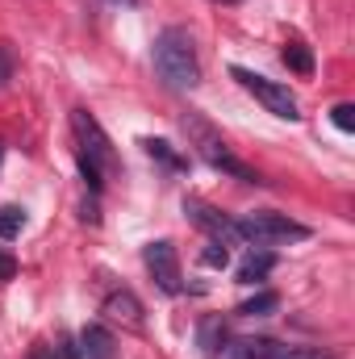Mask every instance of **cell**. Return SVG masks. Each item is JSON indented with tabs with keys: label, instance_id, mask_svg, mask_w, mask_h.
<instances>
[{
	"label": "cell",
	"instance_id": "cell-1",
	"mask_svg": "<svg viewBox=\"0 0 355 359\" xmlns=\"http://www.w3.org/2000/svg\"><path fill=\"white\" fill-rule=\"evenodd\" d=\"M155 72L172 92H188L201 84V59H196V46H192L188 29L172 25L155 38Z\"/></svg>",
	"mask_w": 355,
	"mask_h": 359
},
{
	"label": "cell",
	"instance_id": "cell-2",
	"mask_svg": "<svg viewBox=\"0 0 355 359\" xmlns=\"http://www.w3.org/2000/svg\"><path fill=\"white\" fill-rule=\"evenodd\" d=\"M184 130H188V138H192V147H196V155L209 163V168H217V172H230V176L247 180V184H260V176L247 168V163H239L234 155H230V147L201 121V117H184Z\"/></svg>",
	"mask_w": 355,
	"mask_h": 359
},
{
	"label": "cell",
	"instance_id": "cell-3",
	"mask_svg": "<svg viewBox=\"0 0 355 359\" xmlns=\"http://www.w3.org/2000/svg\"><path fill=\"white\" fill-rule=\"evenodd\" d=\"M239 226V238H251L255 247H272V243H297V238H309V230L301 226V222H293V217H284V213H247L243 222H234Z\"/></svg>",
	"mask_w": 355,
	"mask_h": 359
},
{
	"label": "cell",
	"instance_id": "cell-4",
	"mask_svg": "<svg viewBox=\"0 0 355 359\" xmlns=\"http://www.w3.org/2000/svg\"><path fill=\"white\" fill-rule=\"evenodd\" d=\"M230 76L251 92L267 113H276V117H284V121H297V117H301V113H297V96L284 88V84H276V80H267V76H255V72H247V67H230Z\"/></svg>",
	"mask_w": 355,
	"mask_h": 359
},
{
	"label": "cell",
	"instance_id": "cell-5",
	"mask_svg": "<svg viewBox=\"0 0 355 359\" xmlns=\"http://www.w3.org/2000/svg\"><path fill=\"white\" fill-rule=\"evenodd\" d=\"M72 134H76V142H80V159L96 163L100 172L117 163V155H113V142H109V134L100 130V121L92 117L88 109H72Z\"/></svg>",
	"mask_w": 355,
	"mask_h": 359
},
{
	"label": "cell",
	"instance_id": "cell-6",
	"mask_svg": "<svg viewBox=\"0 0 355 359\" xmlns=\"http://www.w3.org/2000/svg\"><path fill=\"white\" fill-rule=\"evenodd\" d=\"M142 259H147V271H151V280L163 288V292H180L184 284H180V255L172 243H151L147 251H142Z\"/></svg>",
	"mask_w": 355,
	"mask_h": 359
},
{
	"label": "cell",
	"instance_id": "cell-7",
	"mask_svg": "<svg viewBox=\"0 0 355 359\" xmlns=\"http://www.w3.org/2000/svg\"><path fill=\"white\" fill-rule=\"evenodd\" d=\"M184 213H188L201 230H209L217 243H234V238H239V226H234L226 213H217L213 205H205V201H184Z\"/></svg>",
	"mask_w": 355,
	"mask_h": 359
},
{
	"label": "cell",
	"instance_id": "cell-8",
	"mask_svg": "<svg viewBox=\"0 0 355 359\" xmlns=\"http://www.w3.org/2000/svg\"><path fill=\"white\" fill-rule=\"evenodd\" d=\"M105 318L138 330V326H142V301H138L130 288H117V292H109V297H105Z\"/></svg>",
	"mask_w": 355,
	"mask_h": 359
},
{
	"label": "cell",
	"instance_id": "cell-9",
	"mask_svg": "<svg viewBox=\"0 0 355 359\" xmlns=\"http://www.w3.org/2000/svg\"><path fill=\"white\" fill-rule=\"evenodd\" d=\"M80 359H117V343L105 326H88L80 334Z\"/></svg>",
	"mask_w": 355,
	"mask_h": 359
},
{
	"label": "cell",
	"instance_id": "cell-10",
	"mask_svg": "<svg viewBox=\"0 0 355 359\" xmlns=\"http://www.w3.org/2000/svg\"><path fill=\"white\" fill-rule=\"evenodd\" d=\"M230 339H234V334L226 330V322H222V318H205V322H201V351H205L209 359L226 355Z\"/></svg>",
	"mask_w": 355,
	"mask_h": 359
},
{
	"label": "cell",
	"instance_id": "cell-11",
	"mask_svg": "<svg viewBox=\"0 0 355 359\" xmlns=\"http://www.w3.org/2000/svg\"><path fill=\"white\" fill-rule=\"evenodd\" d=\"M276 355H280V347L272 339H230L222 359H276Z\"/></svg>",
	"mask_w": 355,
	"mask_h": 359
},
{
	"label": "cell",
	"instance_id": "cell-12",
	"mask_svg": "<svg viewBox=\"0 0 355 359\" xmlns=\"http://www.w3.org/2000/svg\"><path fill=\"white\" fill-rule=\"evenodd\" d=\"M272 268H276V255H272V251H251V255L239 264V284H255V280H264Z\"/></svg>",
	"mask_w": 355,
	"mask_h": 359
},
{
	"label": "cell",
	"instance_id": "cell-13",
	"mask_svg": "<svg viewBox=\"0 0 355 359\" xmlns=\"http://www.w3.org/2000/svg\"><path fill=\"white\" fill-rule=\"evenodd\" d=\"M276 305H280V297H276V292H255V297H251V301H243L234 313H239V318H267Z\"/></svg>",
	"mask_w": 355,
	"mask_h": 359
},
{
	"label": "cell",
	"instance_id": "cell-14",
	"mask_svg": "<svg viewBox=\"0 0 355 359\" xmlns=\"http://www.w3.org/2000/svg\"><path fill=\"white\" fill-rule=\"evenodd\" d=\"M284 63H288L297 76H309V72H314V55H309L301 42H288V46H284Z\"/></svg>",
	"mask_w": 355,
	"mask_h": 359
},
{
	"label": "cell",
	"instance_id": "cell-15",
	"mask_svg": "<svg viewBox=\"0 0 355 359\" xmlns=\"http://www.w3.org/2000/svg\"><path fill=\"white\" fill-rule=\"evenodd\" d=\"M142 147H147L151 159H159V163H168V168H184V159L172 151V142H163V138H142Z\"/></svg>",
	"mask_w": 355,
	"mask_h": 359
},
{
	"label": "cell",
	"instance_id": "cell-16",
	"mask_svg": "<svg viewBox=\"0 0 355 359\" xmlns=\"http://www.w3.org/2000/svg\"><path fill=\"white\" fill-rule=\"evenodd\" d=\"M21 226H25V209H21V205H4V209H0V238L21 234Z\"/></svg>",
	"mask_w": 355,
	"mask_h": 359
},
{
	"label": "cell",
	"instance_id": "cell-17",
	"mask_svg": "<svg viewBox=\"0 0 355 359\" xmlns=\"http://www.w3.org/2000/svg\"><path fill=\"white\" fill-rule=\"evenodd\" d=\"M201 264H205V268H217V271H222L226 264H230V251H226V243H217V238H213V243L201 251Z\"/></svg>",
	"mask_w": 355,
	"mask_h": 359
},
{
	"label": "cell",
	"instance_id": "cell-18",
	"mask_svg": "<svg viewBox=\"0 0 355 359\" xmlns=\"http://www.w3.org/2000/svg\"><path fill=\"white\" fill-rule=\"evenodd\" d=\"M330 117H335V126H339L343 134H351V130H355V104H335V113H330Z\"/></svg>",
	"mask_w": 355,
	"mask_h": 359
},
{
	"label": "cell",
	"instance_id": "cell-19",
	"mask_svg": "<svg viewBox=\"0 0 355 359\" xmlns=\"http://www.w3.org/2000/svg\"><path fill=\"white\" fill-rule=\"evenodd\" d=\"M13 276H17V259H13L8 251H0V284H8Z\"/></svg>",
	"mask_w": 355,
	"mask_h": 359
},
{
	"label": "cell",
	"instance_id": "cell-20",
	"mask_svg": "<svg viewBox=\"0 0 355 359\" xmlns=\"http://www.w3.org/2000/svg\"><path fill=\"white\" fill-rule=\"evenodd\" d=\"M8 76H13V50H8V46H0V88L8 84Z\"/></svg>",
	"mask_w": 355,
	"mask_h": 359
},
{
	"label": "cell",
	"instance_id": "cell-21",
	"mask_svg": "<svg viewBox=\"0 0 355 359\" xmlns=\"http://www.w3.org/2000/svg\"><path fill=\"white\" fill-rule=\"evenodd\" d=\"M276 359H326L322 351H309V347H297V351H284V355H276Z\"/></svg>",
	"mask_w": 355,
	"mask_h": 359
},
{
	"label": "cell",
	"instance_id": "cell-22",
	"mask_svg": "<svg viewBox=\"0 0 355 359\" xmlns=\"http://www.w3.org/2000/svg\"><path fill=\"white\" fill-rule=\"evenodd\" d=\"M121 4H134V0H121Z\"/></svg>",
	"mask_w": 355,
	"mask_h": 359
},
{
	"label": "cell",
	"instance_id": "cell-23",
	"mask_svg": "<svg viewBox=\"0 0 355 359\" xmlns=\"http://www.w3.org/2000/svg\"><path fill=\"white\" fill-rule=\"evenodd\" d=\"M0 155H4V147H0Z\"/></svg>",
	"mask_w": 355,
	"mask_h": 359
}]
</instances>
